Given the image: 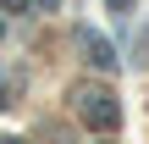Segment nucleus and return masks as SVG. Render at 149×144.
Masks as SVG:
<instances>
[{"label":"nucleus","mask_w":149,"mask_h":144,"mask_svg":"<svg viewBox=\"0 0 149 144\" xmlns=\"http://www.w3.org/2000/svg\"><path fill=\"white\" fill-rule=\"evenodd\" d=\"M83 122H88V128H116V105H111L105 94H88V100H83Z\"/></svg>","instance_id":"f257e3e1"},{"label":"nucleus","mask_w":149,"mask_h":144,"mask_svg":"<svg viewBox=\"0 0 149 144\" xmlns=\"http://www.w3.org/2000/svg\"><path fill=\"white\" fill-rule=\"evenodd\" d=\"M83 44H88V61H94V67H105V72L116 67V50H111L100 33H88V28H83Z\"/></svg>","instance_id":"f03ea898"},{"label":"nucleus","mask_w":149,"mask_h":144,"mask_svg":"<svg viewBox=\"0 0 149 144\" xmlns=\"http://www.w3.org/2000/svg\"><path fill=\"white\" fill-rule=\"evenodd\" d=\"M0 33H6V17H0Z\"/></svg>","instance_id":"20e7f679"},{"label":"nucleus","mask_w":149,"mask_h":144,"mask_svg":"<svg viewBox=\"0 0 149 144\" xmlns=\"http://www.w3.org/2000/svg\"><path fill=\"white\" fill-rule=\"evenodd\" d=\"M39 6H44V11H55V0H39Z\"/></svg>","instance_id":"7ed1b4c3"}]
</instances>
